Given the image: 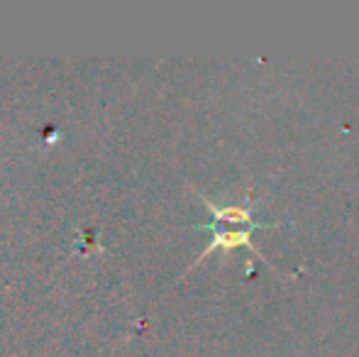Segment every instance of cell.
<instances>
[{
    "mask_svg": "<svg viewBox=\"0 0 359 357\" xmlns=\"http://www.w3.org/2000/svg\"><path fill=\"white\" fill-rule=\"evenodd\" d=\"M205 206H208V210L213 213V220H210L208 225H203V228L213 233V240H210V245L205 248L203 257L215 252L217 248H222V250L250 248L255 255H259V250L252 243V233H255L257 228H269V223H262V220L252 218V203L225 206V208H220V206L205 201Z\"/></svg>",
    "mask_w": 359,
    "mask_h": 357,
    "instance_id": "cell-1",
    "label": "cell"
}]
</instances>
